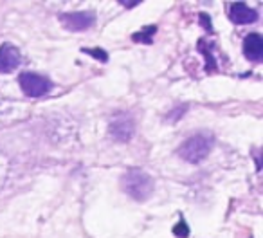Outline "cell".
I'll list each match as a JSON object with an SVG mask.
<instances>
[{"label": "cell", "mask_w": 263, "mask_h": 238, "mask_svg": "<svg viewBox=\"0 0 263 238\" xmlns=\"http://www.w3.org/2000/svg\"><path fill=\"white\" fill-rule=\"evenodd\" d=\"M123 188L132 198L143 202L154 191V179L141 168L128 170L123 177Z\"/></svg>", "instance_id": "cell-1"}, {"label": "cell", "mask_w": 263, "mask_h": 238, "mask_svg": "<svg viewBox=\"0 0 263 238\" xmlns=\"http://www.w3.org/2000/svg\"><path fill=\"white\" fill-rule=\"evenodd\" d=\"M213 147V139L211 136H205V134H197V136L186 139L179 148V155L184 159L186 162L191 164H198L200 161H204L209 155Z\"/></svg>", "instance_id": "cell-2"}, {"label": "cell", "mask_w": 263, "mask_h": 238, "mask_svg": "<svg viewBox=\"0 0 263 238\" xmlns=\"http://www.w3.org/2000/svg\"><path fill=\"white\" fill-rule=\"evenodd\" d=\"M18 83L22 87L24 94L29 96V98H40L52 88V81L36 72H22L18 76Z\"/></svg>", "instance_id": "cell-3"}, {"label": "cell", "mask_w": 263, "mask_h": 238, "mask_svg": "<svg viewBox=\"0 0 263 238\" xmlns=\"http://www.w3.org/2000/svg\"><path fill=\"white\" fill-rule=\"evenodd\" d=\"M112 137H116L117 141H128L134 132H136V123H134V117L130 114H119L112 119L108 126Z\"/></svg>", "instance_id": "cell-4"}, {"label": "cell", "mask_w": 263, "mask_h": 238, "mask_svg": "<svg viewBox=\"0 0 263 238\" xmlns=\"http://www.w3.org/2000/svg\"><path fill=\"white\" fill-rule=\"evenodd\" d=\"M60 22L69 31H85L96 22V16L94 13H88V11L65 13V15H60Z\"/></svg>", "instance_id": "cell-5"}, {"label": "cell", "mask_w": 263, "mask_h": 238, "mask_svg": "<svg viewBox=\"0 0 263 238\" xmlns=\"http://www.w3.org/2000/svg\"><path fill=\"white\" fill-rule=\"evenodd\" d=\"M20 65V51L13 44L0 45V72H13Z\"/></svg>", "instance_id": "cell-6"}, {"label": "cell", "mask_w": 263, "mask_h": 238, "mask_svg": "<svg viewBox=\"0 0 263 238\" xmlns=\"http://www.w3.org/2000/svg\"><path fill=\"white\" fill-rule=\"evenodd\" d=\"M229 16L231 20H233L234 24H240V26H243V24H252L258 20V11L252 8H249V6H245L243 2H236V4L231 6V11H229Z\"/></svg>", "instance_id": "cell-7"}, {"label": "cell", "mask_w": 263, "mask_h": 238, "mask_svg": "<svg viewBox=\"0 0 263 238\" xmlns=\"http://www.w3.org/2000/svg\"><path fill=\"white\" fill-rule=\"evenodd\" d=\"M243 54L252 62H261L263 58V38L258 33H251L243 40Z\"/></svg>", "instance_id": "cell-8"}, {"label": "cell", "mask_w": 263, "mask_h": 238, "mask_svg": "<svg viewBox=\"0 0 263 238\" xmlns=\"http://www.w3.org/2000/svg\"><path fill=\"white\" fill-rule=\"evenodd\" d=\"M83 52H87V54H90V56H96L99 62H106V60H108V54H106L105 51H101V49H83Z\"/></svg>", "instance_id": "cell-9"}, {"label": "cell", "mask_w": 263, "mask_h": 238, "mask_svg": "<svg viewBox=\"0 0 263 238\" xmlns=\"http://www.w3.org/2000/svg\"><path fill=\"white\" fill-rule=\"evenodd\" d=\"M155 33V26H152V27H146V29H143V33H137V34H134V40H144V42H150V38L146 36V34H154Z\"/></svg>", "instance_id": "cell-10"}, {"label": "cell", "mask_w": 263, "mask_h": 238, "mask_svg": "<svg viewBox=\"0 0 263 238\" xmlns=\"http://www.w3.org/2000/svg\"><path fill=\"white\" fill-rule=\"evenodd\" d=\"M173 233H175L177 236H180V238H186L190 231H187L186 224H184L182 220H180V224H179V226H175V229H173Z\"/></svg>", "instance_id": "cell-11"}, {"label": "cell", "mask_w": 263, "mask_h": 238, "mask_svg": "<svg viewBox=\"0 0 263 238\" xmlns=\"http://www.w3.org/2000/svg\"><path fill=\"white\" fill-rule=\"evenodd\" d=\"M123 4L126 6V8H132V6H137L139 2H137V0H134V2H130V0H123Z\"/></svg>", "instance_id": "cell-12"}]
</instances>
